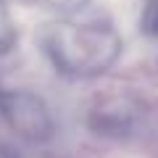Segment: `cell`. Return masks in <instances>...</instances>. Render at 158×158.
<instances>
[{"label": "cell", "instance_id": "obj_1", "mask_svg": "<svg viewBox=\"0 0 158 158\" xmlns=\"http://www.w3.org/2000/svg\"><path fill=\"white\" fill-rule=\"evenodd\" d=\"M42 53L58 74L71 79H95L118 61L124 40L103 11L79 8L61 13L40 34Z\"/></svg>", "mask_w": 158, "mask_h": 158}, {"label": "cell", "instance_id": "obj_4", "mask_svg": "<svg viewBox=\"0 0 158 158\" xmlns=\"http://www.w3.org/2000/svg\"><path fill=\"white\" fill-rule=\"evenodd\" d=\"M34 6L45 8V11H53V13H71V11H79V8H85L90 0H29Z\"/></svg>", "mask_w": 158, "mask_h": 158}, {"label": "cell", "instance_id": "obj_3", "mask_svg": "<svg viewBox=\"0 0 158 158\" xmlns=\"http://www.w3.org/2000/svg\"><path fill=\"white\" fill-rule=\"evenodd\" d=\"M140 29L150 40H158V0H145L140 13Z\"/></svg>", "mask_w": 158, "mask_h": 158}, {"label": "cell", "instance_id": "obj_2", "mask_svg": "<svg viewBox=\"0 0 158 158\" xmlns=\"http://www.w3.org/2000/svg\"><path fill=\"white\" fill-rule=\"evenodd\" d=\"M137 116H140V106H135L127 98H113V100H103L92 108L90 127L106 137H127L135 129Z\"/></svg>", "mask_w": 158, "mask_h": 158}]
</instances>
